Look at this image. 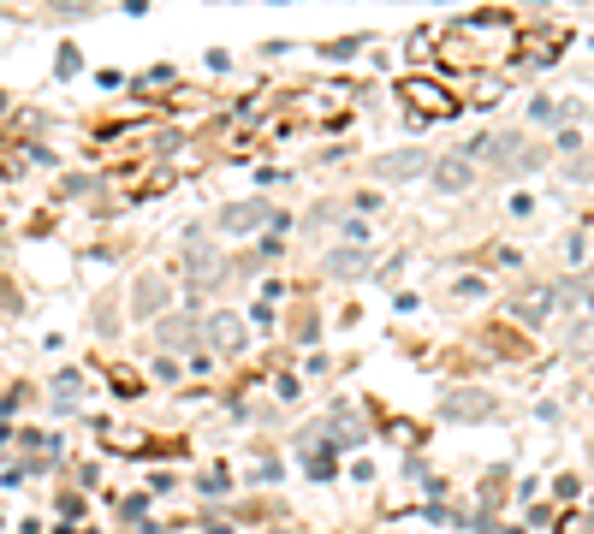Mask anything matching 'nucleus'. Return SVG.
<instances>
[{
  "instance_id": "obj_1",
  "label": "nucleus",
  "mask_w": 594,
  "mask_h": 534,
  "mask_svg": "<svg viewBox=\"0 0 594 534\" xmlns=\"http://www.w3.org/2000/svg\"><path fill=\"white\" fill-rule=\"evenodd\" d=\"M470 178H476V161H470V155H446V161H440V167H434V190H446V196H458V190L470 185Z\"/></svg>"
},
{
  "instance_id": "obj_2",
  "label": "nucleus",
  "mask_w": 594,
  "mask_h": 534,
  "mask_svg": "<svg viewBox=\"0 0 594 534\" xmlns=\"http://www.w3.org/2000/svg\"><path fill=\"white\" fill-rule=\"evenodd\" d=\"M262 220H268V202H244V208H226L220 214L226 232H244V226H262Z\"/></svg>"
},
{
  "instance_id": "obj_3",
  "label": "nucleus",
  "mask_w": 594,
  "mask_h": 534,
  "mask_svg": "<svg viewBox=\"0 0 594 534\" xmlns=\"http://www.w3.org/2000/svg\"><path fill=\"white\" fill-rule=\"evenodd\" d=\"M422 167H428V155H387V161H375V173H381V178H410Z\"/></svg>"
},
{
  "instance_id": "obj_4",
  "label": "nucleus",
  "mask_w": 594,
  "mask_h": 534,
  "mask_svg": "<svg viewBox=\"0 0 594 534\" xmlns=\"http://www.w3.org/2000/svg\"><path fill=\"white\" fill-rule=\"evenodd\" d=\"M535 149H529V143H517V137H505V143H500V167H535Z\"/></svg>"
},
{
  "instance_id": "obj_5",
  "label": "nucleus",
  "mask_w": 594,
  "mask_h": 534,
  "mask_svg": "<svg viewBox=\"0 0 594 534\" xmlns=\"http://www.w3.org/2000/svg\"><path fill=\"white\" fill-rule=\"evenodd\" d=\"M208 333H214V345H238V339H244V327H238V315H214Z\"/></svg>"
},
{
  "instance_id": "obj_6",
  "label": "nucleus",
  "mask_w": 594,
  "mask_h": 534,
  "mask_svg": "<svg viewBox=\"0 0 594 534\" xmlns=\"http://www.w3.org/2000/svg\"><path fill=\"white\" fill-rule=\"evenodd\" d=\"M452 410H458V416H482L488 398H452Z\"/></svg>"
}]
</instances>
